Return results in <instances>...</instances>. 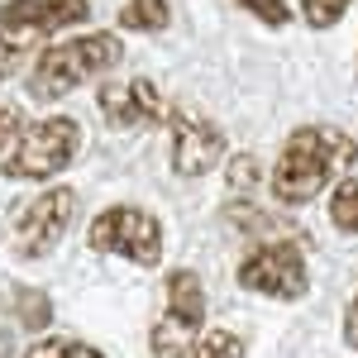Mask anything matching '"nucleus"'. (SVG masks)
I'll return each mask as SVG.
<instances>
[{
    "instance_id": "aec40b11",
    "label": "nucleus",
    "mask_w": 358,
    "mask_h": 358,
    "mask_svg": "<svg viewBox=\"0 0 358 358\" xmlns=\"http://www.w3.org/2000/svg\"><path fill=\"white\" fill-rule=\"evenodd\" d=\"M344 344L358 354V296L349 301V310H344Z\"/></svg>"
},
{
    "instance_id": "f8f14e48",
    "label": "nucleus",
    "mask_w": 358,
    "mask_h": 358,
    "mask_svg": "<svg viewBox=\"0 0 358 358\" xmlns=\"http://www.w3.org/2000/svg\"><path fill=\"white\" fill-rule=\"evenodd\" d=\"M15 320L24 330H48L53 325V301L38 287H15Z\"/></svg>"
},
{
    "instance_id": "f3484780",
    "label": "nucleus",
    "mask_w": 358,
    "mask_h": 358,
    "mask_svg": "<svg viewBox=\"0 0 358 358\" xmlns=\"http://www.w3.org/2000/svg\"><path fill=\"white\" fill-rule=\"evenodd\" d=\"M253 20H263L268 29H282L287 20H292V10H287V0H239Z\"/></svg>"
},
{
    "instance_id": "1a4fd4ad",
    "label": "nucleus",
    "mask_w": 358,
    "mask_h": 358,
    "mask_svg": "<svg viewBox=\"0 0 358 358\" xmlns=\"http://www.w3.org/2000/svg\"><path fill=\"white\" fill-rule=\"evenodd\" d=\"M167 129H172V172L177 177H201V172H210L220 163L224 134L215 120H206L196 110H172Z\"/></svg>"
},
{
    "instance_id": "423d86ee",
    "label": "nucleus",
    "mask_w": 358,
    "mask_h": 358,
    "mask_svg": "<svg viewBox=\"0 0 358 358\" xmlns=\"http://www.w3.org/2000/svg\"><path fill=\"white\" fill-rule=\"evenodd\" d=\"M201 325H206V287L192 268H172L167 273V310L148 334L153 358H192L196 339L206 334Z\"/></svg>"
},
{
    "instance_id": "20e7f679",
    "label": "nucleus",
    "mask_w": 358,
    "mask_h": 358,
    "mask_svg": "<svg viewBox=\"0 0 358 358\" xmlns=\"http://www.w3.org/2000/svg\"><path fill=\"white\" fill-rule=\"evenodd\" d=\"M77 220V192L72 187H48V192L29 196L15 206V220H10V258H20V263H38V258H48L57 244H62V234L72 229Z\"/></svg>"
},
{
    "instance_id": "9b49d317",
    "label": "nucleus",
    "mask_w": 358,
    "mask_h": 358,
    "mask_svg": "<svg viewBox=\"0 0 358 358\" xmlns=\"http://www.w3.org/2000/svg\"><path fill=\"white\" fill-rule=\"evenodd\" d=\"M167 0H129L124 10H120V29H129V34H158L167 29Z\"/></svg>"
},
{
    "instance_id": "6ab92c4d",
    "label": "nucleus",
    "mask_w": 358,
    "mask_h": 358,
    "mask_svg": "<svg viewBox=\"0 0 358 358\" xmlns=\"http://www.w3.org/2000/svg\"><path fill=\"white\" fill-rule=\"evenodd\" d=\"M15 129H20V110H15V106H0V153H5V143L15 138Z\"/></svg>"
},
{
    "instance_id": "dca6fc26",
    "label": "nucleus",
    "mask_w": 358,
    "mask_h": 358,
    "mask_svg": "<svg viewBox=\"0 0 358 358\" xmlns=\"http://www.w3.org/2000/svg\"><path fill=\"white\" fill-rule=\"evenodd\" d=\"M344 10H349V0H301L306 24H315V29L339 24V15H344Z\"/></svg>"
},
{
    "instance_id": "6e6552de",
    "label": "nucleus",
    "mask_w": 358,
    "mask_h": 358,
    "mask_svg": "<svg viewBox=\"0 0 358 358\" xmlns=\"http://www.w3.org/2000/svg\"><path fill=\"white\" fill-rule=\"evenodd\" d=\"M239 287L273 296V301H301L310 273H306V248L296 239H268L239 263Z\"/></svg>"
},
{
    "instance_id": "7ed1b4c3",
    "label": "nucleus",
    "mask_w": 358,
    "mask_h": 358,
    "mask_svg": "<svg viewBox=\"0 0 358 358\" xmlns=\"http://www.w3.org/2000/svg\"><path fill=\"white\" fill-rule=\"evenodd\" d=\"M86 15H91L86 0H10L0 10V77H10L15 62L34 53L48 34L82 24Z\"/></svg>"
},
{
    "instance_id": "a211bd4d",
    "label": "nucleus",
    "mask_w": 358,
    "mask_h": 358,
    "mask_svg": "<svg viewBox=\"0 0 358 358\" xmlns=\"http://www.w3.org/2000/svg\"><path fill=\"white\" fill-rule=\"evenodd\" d=\"M248 187H258V158L253 153H239L229 163V192H248Z\"/></svg>"
},
{
    "instance_id": "0eeeda50",
    "label": "nucleus",
    "mask_w": 358,
    "mask_h": 358,
    "mask_svg": "<svg viewBox=\"0 0 358 358\" xmlns=\"http://www.w3.org/2000/svg\"><path fill=\"white\" fill-rule=\"evenodd\" d=\"M86 244L96 253H120L138 268H158L163 258V224L153 220L143 206H110L101 210L91 229H86Z\"/></svg>"
},
{
    "instance_id": "39448f33",
    "label": "nucleus",
    "mask_w": 358,
    "mask_h": 358,
    "mask_svg": "<svg viewBox=\"0 0 358 358\" xmlns=\"http://www.w3.org/2000/svg\"><path fill=\"white\" fill-rule=\"evenodd\" d=\"M77 148H82V124L77 120H67V115L38 120L15 138V148L5 158V177L10 182H48L77 158Z\"/></svg>"
},
{
    "instance_id": "2eb2a0df",
    "label": "nucleus",
    "mask_w": 358,
    "mask_h": 358,
    "mask_svg": "<svg viewBox=\"0 0 358 358\" xmlns=\"http://www.w3.org/2000/svg\"><path fill=\"white\" fill-rule=\"evenodd\" d=\"M24 358H106L101 349H91L82 339H62V334H43L38 344H29Z\"/></svg>"
},
{
    "instance_id": "4468645a",
    "label": "nucleus",
    "mask_w": 358,
    "mask_h": 358,
    "mask_svg": "<svg viewBox=\"0 0 358 358\" xmlns=\"http://www.w3.org/2000/svg\"><path fill=\"white\" fill-rule=\"evenodd\" d=\"M244 334H234V330H206L201 339H196V349L192 358H244Z\"/></svg>"
},
{
    "instance_id": "f257e3e1",
    "label": "nucleus",
    "mask_w": 358,
    "mask_h": 358,
    "mask_svg": "<svg viewBox=\"0 0 358 358\" xmlns=\"http://www.w3.org/2000/svg\"><path fill=\"white\" fill-rule=\"evenodd\" d=\"M354 158H358V143L344 129H334V124H301V129L287 134L268 187H273V196L282 206H306V201H315L325 192L339 172H349Z\"/></svg>"
},
{
    "instance_id": "ddd939ff",
    "label": "nucleus",
    "mask_w": 358,
    "mask_h": 358,
    "mask_svg": "<svg viewBox=\"0 0 358 358\" xmlns=\"http://www.w3.org/2000/svg\"><path fill=\"white\" fill-rule=\"evenodd\" d=\"M330 220L339 234H354L358 239V177H344L330 196Z\"/></svg>"
},
{
    "instance_id": "9d476101",
    "label": "nucleus",
    "mask_w": 358,
    "mask_h": 358,
    "mask_svg": "<svg viewBox=\"0 0 358 358\" xmlns=\"http://www.w3.org/2000/svg\"><path fill=\"white\" fill-rule=\"evenodd\" d=\"M101 115L110 120L115 129H143V124H163L167 115V101L158 96V86L148 77H134V82H106L101 86Z\"/></svg>"
},
{
    "instance_id": "f03ea898",
    "label": "nucleus",
    "mask_w": 358,
    "mask_h": 358,
    "mask_svg": "<svg viewBox=\"0 0 358 358\" xmlns=\"http://www.w3.org/2000/svg\"><path fill=\"white\" fill-rule=\"evenodd\" d=\"M120 57H124L120 34H82V38L57 43V48H43L29 67V96L34 101H62L82 82L110 72Z\"/></svg>"
}]
</instances>
